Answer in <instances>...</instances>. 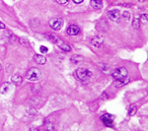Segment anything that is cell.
Masks as SVG:
<instances>
[{"mask_svg":"<svg viewBox=\"0 0 148 131\" xmlns=\"http://www.w3.org/2000/svg\"><path fill=\"white\" fill-rule=\"evenodd\" d=\"M128 72L125 67L116 68L113 71V77L114 80H121V81H127Z\"/></svg>","mask_w":148,"mask_h":131,"instance_id":"6da1fadb","label":"cell"},{"mask_svg":"<svg viewBox=\"0 0 148 131\" xmlns=\"http://www.w3.org/2000/svg\"><path fill=\"white\" fill-rule=\"evenodd\" d=\"M103 44H104V38L102 37V35H97V37H94L91 40V44L94 47H97V48H99V47H101L103 46Z\"/></svg>","mask_w":148,"mask_h":131,"instance_id":"52a82bcc","label":"cell"},{"mask_svg":"<svg viewBox=\"0 0 148 131\" xmlns=\"http://www.w3.org/2000/svg\"><path fill=\"white\" fill-rule=\"evenodd\" d=\"M121 11L118 9H113V10H110L108 12V17L110 20L114 21V22H118L121 19Z\"/></svg>","mask_w":148,"mask_h":131,"instance_id":"5b68a950","label":"cell"},{"mask_svg":"<svg viewBox=\"0 0 148 131\" xmlns=\"http://www.w3.org/2000/svg\"><path fill=\"white\" fill-rule=\"evenodd\" d=\"M56 2L57 3H59V4H66L68 2V0H56Z\"/></svg>","mask_w":148,"mask_h":131,"instance_id":"44dd1931","label":"cell"},{"mask_svg":"<svg viewBox=\"0 0 148 131\" xmlns=\"http://www.w3.org/2000/svg\"><path fill=\"white\" fill-rule=\"evenodd\" d=\"M123 16H125V17L126 18V19H130V13H128V12H125V13H123Z\"/></svg>","mask_w":148,"mask_h":131,"instance_id":"603a6c76","label":"cell"},{"mask_svg":"<svg viewBox=\"0 0 148 131\" xmlns=\"http://www.w3.org/2000/svg\"><path fill=\"white\" fill-rule=\"evenodd\" d=\"M140 22L143 23V24H146L147 23V14H142L141 16H140Z\"/></svg>","mask_w":148,"mask_h":131,"instance_id":"ac0fdd59","label":"cell"},{"mask_svg":"<svg viewBox=\"0 0 148 131\" xmlns=\"http://www.w3.org/2000/svg\"><path fill=\"white\" fill-rule=\"evenodd\" d=\"M72 1L74 2V3H76V4H80V3H82L84 0H72Z\"/></svg>","mask_w":148,"mask_h":131,"instance_id":"7402d4cb","label":"cell"},{"mask_svg":"<svg viewBox=\"0 0 148 131\" xmlns=\"http://www.w3.org/2000/svg\"><path fill=\"white\" fill-rule=\"evenodd\" d=\"M34 60L37 62L38 64H45L47 62V58L45 56H42V54H35L34 55Z\"/></svg>","mask_w":148,"mask_h":131,"instance_id":"30bf717a","label":"cell"},{"mask_svg":"<svg viewBox=\"0 0 148 131\" xmlns=\"http://www.w3.org/2000/svg\"><path fill=\"white\" fill-rule=\"evenodd\" d=\"M70 59H71V62L72 63H79L83 59V57L80 55H73Z\"/></svg>","mask_w":148,"mask_h":131,"instance_id":"9a60e30c","label":"cell"},{"mask_svg":"<svg viewBox=\"0 0 148 131\" xmlns=\"http://www.w3.org/2000/svg\"><path fill=\"white\" fill-rule=\"evenodd\" d=\"M139 24H140L139 17H135L134 20H133V23H132L133 28H134V29H138V28H139Z\"/></svg>","mask_w":148,"mask_h":131,"instance_id":"e0dca14e","label":"cell"},{"mask_svg":"<svg viewBox=\"0 0 148 131\" xmlns=\"http://www.w3.org/2000/svg\"><path fill=\"white\" fill-rule=\"evenodd\" d=\"M57 44H58V46H59V48L60 49H62L63 51H70L71 50V47L68 46L67 44H65V42H63L62 40H59L58 42H57Z\"/></svg>","mask_w":148,"mask_h":131,"instance_id":"7c38bea8","label":"cell"},{"mask_svg":"<svg viewBox=\"0 0 148 131\" xmlns=\"http://www.w3.org/2000/svg\"><path fill=\"white\" fill-rule=\"evenodd\" d=\"M40 77H42V72L39 70V69L33 67L30 68L27 72V79L30 81H37L40 80Z\"/></svg>","mask_w":148,"mask_h":131,"instance_id":"3957f363","label":"cell"},{"mask_svg":"<svg viewBox=\"0 0 148 131\" xmlns=\"http://www.w3.org/2000/svg\"><path fill=\"white\" fill-rule=\"evenodd\" d=\"M101 120L103 121V123H104L106 126L113 127V125H114V116L113 115H111V114H109V113H106L101 116Z\"/></svg>","mask_w":148,"mask_h":131,"instance_id":"8992f818","label":"cell"},{"mask_svg":"<svg viewBox=\"0 0 148 131\" xmlns=\"http://www.w3.org/2000/svg\"><path fill=\"white\" fill-rule=\"evenodd\" d=\"M11 81H12V83H13L14 85L19 86V85L22 84V82H23V78H22V76H20L19 74H15V75L12 76Z\"/></svg>","mask_w":148,"mask_h":131,"instance_id":"9c48e42d","label":"cell"},{"mask_svg":"<svg viewBox=\"0 0 148 131\" xmlns=\"http://www.w3.org/2000/svg\"><path fill=\"white\" fill-rule=\"evenodd\" d=\"M91 6L94 9H101L103 7V1L102 0H91Z\"/></svg>","mask_w":148,"mask_h":131,"instance_id":"4fadbf2b","label":"cell"},{"mask_svg":"<svg viewBox=\"0 0 148 131\" xmlns=\"http://www.w3.org/2000/svg\"><path fill=\"white\" fill-rule=\"evenodd\" d=\"M40 52H42V53H47V52L49 51V48H47V46H40Z\"/></svg>","mask_w":148,"mask_h":131,"instance_id":"ffe728a7","label":"cell"},{"mask_svg":"<svg viewBox=\"0 0 148 131\" xmlns=\"http://www.w3.org/2000/svg\"><path fill=\"white\" fill-rule=\"evenodd\" d=\"M49 26H51L52 30L59 31L63 26V20L61 18H52L49 21Z\"/></svg>","mask_w":148,"mask_h":131,"instance_id":"277c9868","label":"cell"},{"mask_svg":"<svg viewBox=\"0 0 148 131\" xmlns=\"http://www.w3.org/2000/svg\"><path fill=\"white\" fill-rule=\"evenodd\" d=\"M1 70H2V65H1V63H0V72H1Z\"/></svg>","mask_w":148,"mask_h":131,"instance_id":"d4e9b609","label":"cell"},{"mask_svg":"<svg viewBox=\"0 0 148 131\" xmlns=\"http://www.w3.org/2000/svg\"><path fill=\"white\" fill-rule=\"evenodd\" d=\"M75 74H76V77L80 81H83V82L89 80L90 78L92 77V72L86 68H78L77 70H76Z\"/></svg>","mask_w":148,"mask_h":131,"instance_id":"7a4b0ae2","label":"cell"},{"mask_svg":"<svg viewBox=\"0 0 148 131\" xmlns=\"http://www.w3.org/2000/svg\"><path fill=\"white\" fill-rule=\"evenodd\" d=\"M2 29H5V25H4L3 23L0 22V30H2Z\"/></svg>","mask_w":148,"mask_h":131,"instance_id":"cb8c5ba5","label":"cell"},{"mask_svg":"<svg viewBox=\"0 0 148 131\" xmlns=\"http://www.w3.org/2000/svg\"><path fill=\"white\" fill-rule=\"evenodd\" d=\"M139 1H141V2H143V1H145V0H139Z\"/></svg>","mask_w":148,"mask_h":131,"instance_id":"484cf974","label":"cell"},{"mask_svg":"<svg viewBox=\"0 0 148 131\" xmlns=\"http://www.w3.org/2000/svg\"><path fill=\"white\" fill-rule=\"evenodd\" d=\"M136 111H137V108L135 106H131L130 109H128V114H130V116H132V115H134L135 113H136Z\"/></svg>","mask_w":148,"mask_h":131,"instance_id":"2e32d148","label":"cell"},{"mask_svg":"<svg viewBox=\"0 0 148 131\" xmlns=\"http://www.w3.org/2000/svg\"><path fill=\"white\" fill-rule=\"evenodd\" d=\"M19 40H20L21 44H22V46H29V44H29V42H28V40H25V39H23V38H21V39Z\"/></svg>","mask_w":148,"mask_h":131,"instance_id":"d6986e66","label":"cell"},{"mask_svg":"<svg viewBox=\"0 0 148 131\" xmlns=\"http://www.w3.org/2000/svg\"><path fill=\"white\" fill-rule=\"evenodd\" d=\"M47 39H49V40H51V42H53V44H56L60 40V39H58V38L56 37V35H52V34H49V35H47Z\"/></svg>","mask_w":148,"mask_h":131,"instance_id":"5bb4252c","label":"cell"},{"mask_svg":"<svg viewBox=\"0 0 148 131\" xmlns=\"http://www.w3.org/2000/svg\"><path fill=\"white\" fill-rule=\"evenodd\" d=\"M80 33V28L77 25H70L67 28V34L69 35H76Z\"/></svg>","mask_w":148,"mask_h":131,"instance_id":"ba28073f","label":"cell"},{"mask_svg":"<svg viewBox=\"0 0 148 131\" xmlns=\"http://www.w3.org/2000/svg\"><path fill=\"white\" fill-rule=\"evenodd\" d=\"M10 90H11V84H9V83H4L2 85V87L0 88V92L3 95H7L10 92Z\"/></svg>","mask_w":148,"mask_h":131,"instance_id":"8fae6325","label":"cell"}]
</instances>
